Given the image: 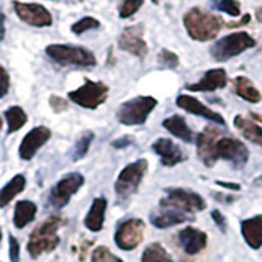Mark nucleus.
I'll return each mask as SVG.
<instances>
[{
	"mask_svg": "<svg viewBox=\"0 0 262 262\" xmlns=\"http://www.w3.org/2000/svg\"><path fill=\"white\" fill-rule=\"evenodd\" d=\"M196 154L207 167H213L216 161L225 159L239 169L249 161V151L244 143L228 136L216 126H207L196 136Z\"/></svg>",
	"mask_w": 262,
	"mask_h": 262,
	"instance_id": "nucleus-1",
	"label": "nucleus"
},
{
	"mask_svg": "<svg viewBox=\"0 0 262 262\" xmlns=\"http://www.w3.org/2000/svg\"><path fill=\"white\" fill-rule=\"evenodd\" d=\"M184 25L188 36L203 43V41L215 39L221 28L225 27V21L221 16L205 12L200 7H195L184 15Z\"/></svg>",
	"mask_w": 262,
	"mask_h": 262,
	"instance_id": "nucleus-2",
	"label": "nucleus"
},
{
	"mask_svg": "<svg viewBox=\"0 0 262 262\" xmlns=\"http://www.w3.org/2000/svg\"><path fill=\"white\" fill-rule=\"evenodd\" d=\"M61 226L59 216H51L39 223L33 233L30 234V239L27 244V249L31 257H39L41 254L51 252L59 246V237H57V229Z\"/></svg>",
	"mask_w": 262,
	"mask_h": 262,
	"instance_id": "nucleus-3",
	"label": "nucleus"
},
{
	"mask_svg": "<svg viewBox=\"0 0 262 262\" xmlns=\"http://www.w3.org/2000/svg\"><path fill=\"white\" fill-rule=\"evenodd\" d=\"M46 54L61 66H76V68H94L97 59L87 48L74 45H49Z\"/></svg>",
	"mask_w": 262,
	"mask_h": 262,
	"instance_id": "nucleus-4",
	"label": "nucleus"
},
{
	"mask_svg": "<svg viewBox=\"0 0 262 262\" xmlns=\"http://www.w3.org/2000/svg\"><path fill=\"white\" fill-rule=\"evenodd\" d=\"M254 46H256V39H254L249 33L237 31V33H233V35H228L225 38L218 39L216 43L211 46L210 53L215 61L225 62L231 59V57L239 56L241 53L248 51V49Z\"/></svg>",
	"mask_w": 262,
	"mask_h": 262,
	"instance_id": "nucleus-5",
	"label": "nucleus"
},
{
	"mask_svg": "<svg viewBox=\"0 0 262 262\" xmlns=\"http://www.w3.org/2000/svg\"><path fill=\"white\" fill-rule=\"evenodd\" d=\"M161 207L192 215V213H199L205 210L207 203H205V200L199 193H195L192 190H187V188H180V187H170L166 190V196L161 200Z\"/></svg>",
	"mask_w": 262,
	"mask_h": 262,
	"instance_id": "nucleus-6",
	"label": "nucleus"
},
{
	"mask_svg": "<svg viewBox=\"0 0 262 262\" xmlns=\"http://www.w3.org/2000/svg\"><path fill=\"white\" fill-rule=\"evenodd\" d=\"M158 100L152 97H135L131 100L120 105L117 112V118L121 125L126 126H135V125H143L146 123L147 117L151 112L156 108Z\"/></svg>",
	"mask_w": 262,
	"mask_h": 262,
	"instance_id": "nucleus-7",
	"label": "nucleus"
},
{
	"mask_svg": "<svg viewBox=\"0 0 262 262\" xmlns=\"http://www.w3.org/2000/svg\"><path fill=\"white\" fill-rule=\"evenodd\" d=\"M147 170V161L146 159H138L135 162L128 164V166L120 172V176L115 182V192H117L118 200H128L133 195Z\"/></svg>",
	"mask_w": 262,
	"mask_h": 262,
	"instance_id": "nucleus-8",
	"label": "nucleus"
},
{
	"mask_svg": "<svg viewBox=\"0 0 262 262\" xmlns=\"http://www.w3.org/2000/svg\"><path fill=\"white\" fill-rule=\"evenodd\" d=\"M106 98H108V85L103 82H94L89 79L84 82V85L69 92V100L87 110L98 108Z\"/></svg>",
	"mask_w": 262,
	"mask_h": 262,
	"instance_id": "nucleus-9",
	"label": "nucleus"
},
{
	"mask_svg": "<svg viewBox=\"0 0 262 262\" xmlns=\"http://www.w3.org/2000/svg\"><path fill=\"white\" fill-rule=\"evenodd\" d=\"M144 221L139 218H129L121 221L115 233V244L121 251H133L143 241Z\"/></svg>",
	"mask_w": 262,
	"mask_h": 262,
	"instance_id": "nucleus-10",
	"label": "nucleus"
},
{
	"mask_svg": "<svg viewBox=\"0 0 262 262\" xmlns=\"http://www.w3.org/2000/svg\"><path fill=\"white\" fill-rule=\"evenodd\" d=\"M12 7L16 13V16L25 21L30 27L35 28H46L53 25V16L49 13L46 7L39 5V4H25L18 2V0H13Z\"/></svg>",
	"mask_w": 262,
	"mask_h": 262,
	"instance_id": "nucleus-11",
	"label": "nucleus"
},
{
	"mask_svg": "<svg viewBox=\"0 0 262 262\" xmlns=\"http://www.w3.org/2000/svg\"><path fill=\"white\" fill-rule=\"evenodd\" d=\"M84 185V177L77 172H72V174L64 176L59 182H57L53 188L51 193H49V203L53 205L54 208H62L69 203L71 196L76 193L79 188Z\"/></svg>",
	"mask_w": 262,
	"mask_h": 262,
	"instance_id": "nucleus-12",
	"label": "nucleus"
},
{
	"mask_svg": "<svg viewBox=\"0 0 262 262\" xmlns=\"http://www.w3.org/2000/svg\"><path fill=\"white\" fill-rule=\"evenodd\" d=\"M118 46L123 51L133 54L143 59L147 54V45L144 41V28L143 25H131L121 31L118 38Z\"/></svg>",
	"mask_w": 262,
	"mask_h": 262,
	"instance_id": "nucleus-13",
	"label": "nucleus"
},
{
	"mask_svg": "<svg viewBox=\"0 0 262 262\" xmlns=\"http://www.w3.org/2000/svg\"><path fill=\"white\" fill-rule=\"evenodd\" d=\"M51 138V129L46 126H36L33 128L30 133L23 138V141L20 144V158L23 161H30L33 159V156L38 152V149L43 144H46Z\"/></svg>",
	"mask_w": 262,
	"mask_h": 262,
	"instance_id": "nucleus-14",
	"label": "nucleus"
},
{
	"mask_svg": "<svg viewBox=\"0 0 262 262\" xmlns=\"http://www.w3.org/2000/svg\"><path fill=\"white\" fill-rule=\"evenodd\" d=\"M177 106L179 108H182L188 113H193V115H199V117L205 118V120H208V121H213V123H218V125L223 126L225 125V118L221 117V115L215 110H211L208 108L207 105H203L199 98H195L192 95H179L177 97V100H176Z\"/></svg>",
	"mask_w": 262,
	"mask_h": 262,
	"instance_id": "nucleus-15",
	"label": "nucleus"
},
{
	"mask_svg": "<svg viewBox=\"0 0 262 262\" xmlns=\"http://www.w3.org/2000/svg\"><path fill=\"white\" fill-rule=\"evenodd\" d=\"M234 126L239 129V133L249 139L251 143L262 146V115L249 113V117L236 115Z\"/></svg>",
	"mask_w": 262,
	"mask_h": 262,
	"instance_id": "nucleus-16",
	"label": "nucleus"
},
{
	"mask_svg": "<svg viewBox=\"0 0 262 262\" xmlns=\"http://www.w3.org/2000/svg\"><path fill=\"white\" fill-rule=\"evenodd\" d=\"M177 237L182 249L188 256H195V254L202 252L207 248V234L202 229H196L193 226H187L184 229H180Z\"/></svg>",
	"mask_w": 262,
	"mask_h": 262,
	"instance_id": "nucleus-17",
	"label": "nucleus"
},
{
	"mask_svg": "<svg viewBox=\"0 0 262 262\" xmlns=\"http://www.w3.org/2000/svg\"><path fill=\"white\" fill-rule=\"evenodd\" d=\"M152 151L159 156L161 162L167 167L177 166V164L184 162V159H185L182 149H180V147L169 138L156 139V141L152 143Z\"/></svg>",
	"mask_w": 262,
	"mask_h": 262,
	"instance_id": "nucleus-18",
	"label": "nucleus"
},
{
	"mask_svg": "<svg viewBox=\"0 0 262 262\" xmlns=\"http://www.w3.org/2000/svg\"><path fill=\"white\" fill-rule=\"evenodd\" d=\"M228 84V76L225 69H210L196 84H187L185 89L192 92H213V90L223 89Z\"/></svg>",
	"mask_w": 262,
	"mask_h": 262,
	"instance_id": "nucleus-19",
	"label": "nucleus"
},
{
	"mask_svg": "<svg viewBox=\"0 0 262 262\" xmlns=\"http://www.w3.org/2000/svg\"><path fill=\"white\" fill-rule=\"evenodd\" d=\"M241 233L244 236V241L248 243L252 249H260L262 248V215L244 220L241 223Z\"/></svg>",
	"mask_w": 262,
	"mask_h": 262,
	"instance_id": "nucleus-20",
	"label": "nucleus"
},
{
	"mask_svg": "<svg viewBox=\"0 0 262 262\" xmlns=\"http://www.w3.org/2000/svg\"><path fill=\"white\" fill-rule=\"evenodd\" d=\"M190 220H193L192 215H187V213L176 211V210H170V208H166V210L152 213L151 215V223L159 229H166L170 226L185 223V221H190Z\"/></svg>",
	"mask_w": 262,
	"mask_h": 262,
	"instance_id": "nucleus-21",
	"label": "nucleus"
},
{
	"mask_svg": "<svg viewBox=\"0 0 262 262\" xmlns=\"http://www.w3.org/2000/svg\"><path fill=\"white\" fill-rule=\"evenodd\" d=\"M105 210H106V200L103 196H98L94 200L92 207H90L87 216L84 220V225L89 231L98 233L103 228V221H105Z\"/></svg>",
	"mask_w": 262,
	"mask_h": 262,
	"instance_id": "nucleus-22",
	"label": "nucleus"
},
{
	"mask_svg": "<svg viewBox=\"0 0 262 262\" xmlns=\"http://www.w3.org/2000/svg\"><path fill=\"white\" fill-rule=\"evenodd\" d=\"M162 126L166 128L170 135H174L176 138L182 139V141H185V143H192L193 141V133H192V129L188 128L184 117L172 115V117H169V118H166L162 121Z\"/></svg>",
	"mask_w": 262,
	"mask_h": 262,
	"instance_id": "nucleus-23",
	"label": "nucleus"
},
{
	"mask_svg": "<svg viewBox=\"0 0 262 262\" xmlns=\"http://www.w3.org/2000/svg\"><path fill=\"white\" fill-rule=\"evenodd\" d=\"M36 205L30 202V200H20L16 202V207H15V215H13V225L15 228L23 229L28 223H31L33 220L36 216Z\"/></svg>",
	"mask_w": 262,
	"mask_h": 262,
	"instance_id": "nucleus-24",
	"label": "nucleus"
},
{
	"mask_svg": "<svg viewBox=\"0 0 262 262\" xmlns=\"http://www.w3.org/2000/svg\"><path fill=\"white\" fill-rule=\"evenodd\" d=\"M233 85H234V92L239 95L241 98H244L246 102L249 103H259L262 100V95L260 92L256 89V85L252 84V80L248 77H236L233 80Z\"/></svg>",
	"mask_w": 262,
	"mask_h": 262,
	"instance_id": "nucleus-25",
	"label": "nucleus"
},
{
	"mask_svg": "<svg viewBox=\"0 0 262 262\" xmlns=\"http://www.w3.org/2000/svg\"><path fill=\"white\" fill-rule=\"evenodd\" d=\"M25 185H27V179H25V176H21V174L15 176L10 182L0 190V208L7 207L16 195L21 193L25 190Z\"/></svg>",
	"mask_w": 262,
	"mask_h": 262,
	"instance_id": "nucleus-26",
	"label": "nucleus"
},
{
	"mask_svg": "<svg viewBox=\"0 0 262 262\" xmlns=\"http://www.w3.org/2000/svg\"><path fill=\"white\" fill-rule=\"evenodd\" d=\"M5 120H7V133L12 135L15 131L21 129L25 125H27L28 117L21 106H10L8 110H5Z\"/></svg>",
	"mask_w": 262,
	"mask_h": 262,
	"instance_id": "nucleus-27",
	"label": "nucleus"
},
{
	"mask_svg": "<svg viewBox=\"0 0 262 262\" xmlns=\"http://www.w3.org/2000/svg\"><path fill=\"white\" fill-rule=\"evenodd\" d=\"M141 262H174V260H172L170 254L159 243H152L144 249Z\"/></svg>",
	"mask_w": 262,
	"mask_h": 262,
	"instance_id": "nucleus-28",
	"label": "nucleus"
},
{
	"mask_svg": "<svg viewBox=\"0 0 262 262\" xmlns=\"http://www.w3.org/2000/svg\"><path fill=\"white\" fill-rule=\"evenodd\" d=\"M210 5L215 10L225 12L231 16H239L241 15V4L237 0H211Z\"/></svg>",
	"mask_w": 262,
	"mask_h": 262,
	"instance_id": "nucleus-29",
	"label": "nucleus"
},
{
	"mask_svg": "<svg viewBox=\"0 0 262 262\" xmlns=\"http://www.w3.org/2000/svg\"><path fill=\"white\" fill-rule=\"evenodd\" d=\"M92 141H94V133H90V131H85V133L77 139L76 146H74L72 159L74 161H79V159L84 158V156L87 154V151H89L90 144H92Z\"/></svg>",
	"mask_w": 262,
	"mask_h": 262,
	"instance_id": "nucleus-30",
	"label": "nucleus"
},
{
	"mask_svg": "<svg viewBox=\"0 0 262 262\" xmlns=\"http://www.w3.org/2000/svg\"><path fill=\"white\" fill-rule=\"evenodd\" d=\"M98 27H100V21H98L97 18H94V16H84V18H80L79 21H76L72 25L71 31L74 33V35H82V33L95 30Z\"/></svg>",
	"mask_w": 262,
	"mask_h": 262,
	"instance_id": "nucleus-31",
	"label": "nucleus"
},
{
	"mask_svg": "<svg viewBox=\"0 0 262 262\" xmlns=\"http://www.w3.org/2000/svg\"><path fill=\"white\" fill-rule=\"evenodd\" d=\"M143 2L144 0H123L118 7L120 18H129V16H133L143 7Z\"/></svg>",
	"mask_w": 262,
	"mask_h": 262,
	"instance_id": "nucleus-32",
	"label": "nucleus"
},
{
	"mask_svg": "<svg viewBox=\"0 0 262 262\" xmlns=\"http://www.w3.org/2000/svg\"><path fill=\"white\" fill-rule=\"evenodd\" d=\"M92 262H123V260L115 256L108 248L98 246V248H95V251L92 252Z\"/></svg>",
	"mask_w": 262,
	"mask_h": 262,
	"instance_id": "nucleus-33",
	"label": "nucleus"
},
{
	"mask_svg": "<svg viewBox=\"0 0 262 262\" xmlns=\"http://www.w3.org/2000/svg\"><path fill=\"white\" fill-rule=\"evenodd\" d=\"M158 59H159V62L162 66H166V68H169V69H176L177 66H179V57H177V54L169 51V49H161Z\"/></svg>",
	"mask_w": 262,
	"mask_h": 262,
	"instance_id": "nucleus-34",
	"label": "nucleus"
},
{
	"mask_svg": "<svg viewBox=\"0 0 262 262\" xmlns=\"http://www.w3.org/2000/svg\"><path fill=\"white\" fill-rule=\"evenodd\" d=\"M8 89H10V76L4 66H0V98L7 95Z\"/></svg>",
	"mask_w": 262,
	"mask_h": 262,
	"instance_id": "nucleus-35",
	"label": "nucleus"
},
{
	"mask_svg": "<svg viewBox=\"0 0 262 262\" xmlns=\"http://www.w3.org/2000/svg\"><path fill=\"white\" fill-rule=\"evenodd\" d=\"M8 243H10V260L12 262H18L20 260V244L15 237L10 234L8 236Z\"/></svg>",
	"mask_w": 262,
	"mask_h": 262,
	"instance_id": "nucleus-36",
	"label": "nucleus"
},
{
	"mask_svg": "<svg viewBox=\"0 0 262 262\" xmlns=\"http://www.w3.org/2000/svg\"><path fill=\"white\" fill-rule=\"evenodd\" d=\"M49 103H51L54 112H62V110L68 108V102H66L64 98L57 97V95H53L51 98H49Z\"/></svg>",
	"mask_w": 262,
	"mask_h": 262,
	"instance_id": "nucleus-37",
	"label": "nucleus"
},
{
	"mask_svg": "<svg viewBox=\"0 0 262 262\" xmlns=\"http://www.w3.org/2000/svg\"><path fill=\"white\" fill-rule=\"evenodd\" d=\"M211 218H213V221L221 228V231H226V220H225V216L221 215V213L218 211V210H213L211 211Z\"/></svg>",
	"mask_w": 262,
	"mask_h": 262,
	"instance_id": "nucleus-38",
	"label": "nucleus"
},
{
	"mask_svg": "<svg viewBox=\"0 0 262 262\" xmlns=\"http://www.w3.org/2000/svg\"><path fill=\"white\" fill-rule=\"evenodd\" d=\"M131 143H133V139L125 136V138H121V139H117V141H113L112 146H113V147H118V149H120V147H126V146H129Z\"/></svg>",
	"mask_w": 262,
	"mask_h": 262,
	"instance_id": "nucleus-39",
	"label": "nucleus"
},
{
	"mask_svg": "<svg viewBox=\"0 0 262 262\" xmlns=\"http://www.w3.org/2000/svg\"><path fill=\"white\" fill-rule=\"evenodd\" d=\"M5 38V15L0 10V41H4Z\"/></svg>",
	"mask_w": 262,
	"mask_h": 262,
	"instance_id": "nucleus-40",
	"label": "nucleus"
},
{
	"mask_svg": "<svg viewBox=\"0 0 262 262\" xmlns=\"http://www.w3.org/2000/svg\"><path fill=\"white\" fill-rule=\"evenodd\" d=\"M218 185L225 187V188H229V190H239V184H229V182H216Z\"/></svg>",
	"mask_w": 262,
	"mask_h": 262,
	"instance_id": "nucleus-41",
	"label": "nucleus"
},
{
	"mask_svg": "<svg viewBox=\"0 0 262 262\" xmlns=\"http://www.w3.org/2000/svg\"><path fill=\"white\" fill-rule=\"evenodd\" d=\"M254 185H257V187H260V188H262V176H260V177H257L256 180H254Z\"/></svg>",
	"mask_w": 262,
	"mask_h": 262,
	"instance_id": "nucleus-42",
	"label": "nucleus"
},
{
	"mask_svg": "<svg viewBox=\"0 0 262 262\" xmlns=\"http://www.w3.org/2000/svg\"><path fill=\"white\" fill-rule=\"evenodd\" d=\"M257 20H259V21H262V7L257 10Z\"/></svg>",
	"mask_w": 262,
	"mask_h": 262,
	"instance_id": "nucleus-43",
	"label": "nucleus"
},
{
	"mask_svg": "<svg viewBox=\"0 0 262 262\" xmlns=\"http://www.w3.org/2000/svg\"><path fill=\"white\" fill-rule=\"evenodd\" d=\"M152 2H154V4H159V2H161V0H152Z\"/></svg>",
	"mask_w": 262,
	"mask_h": 262,
	"instance_id": "nucleus-44",
	"label": "nucleus"
},
{
	"mask_svg": "<svg viewBox=\"0 0 262 262\" xmlns=\"http://www.w3.org/2000/svg\"><path fill=\"white\" fill-rule=\"evenodd\" d=\"M0 128H2V118H0Z\"/></svg>",
	"mask_w": 262,
	"mask_h": 262,
	"instance_id": "nucleus-45",
	"label": "nucleus"
},
{
	"mask_svg": "<svg viewBox=\"0 0 262 262\" xmlns=\"http://www.w3.org/2000/svg\"><path fill=\"white\" fill-rule=\"evenodd\" d=\"M0 239H2V231H0Z\"/></svg>",
	"mask_w": 262,
	"mask_h": 262,
	"instance_id": "nucleus-46",
	"label": "nucleus"
}]
</instances>
